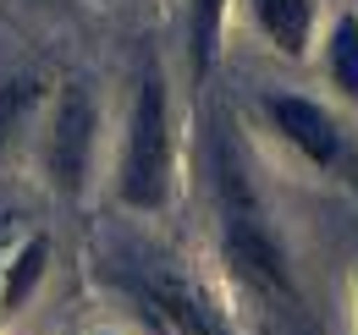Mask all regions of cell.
<instances>
[{
    "label": "cell",
    "mask_w": 358,
    "mask_h": 335,
    "mask_svg": "<svg viewBox=\"0 0 358 335\" xmlns=\"http://www.w3.org/2000/svg\"><path fill=\"white\" fill-rule=\"evenodd\" d=\"M45 105V83L39 77H6L0 83V160L22 143V126H34Z\"/></svg>",
    "instance_id": "30bf717a"
},
{
    "label": "cell",
    "mask_w": 358,
    "mask_h": 335,
    "mask_svg": "<svg viewBox=\"0 0 358 335\" xmlns=\"http://www.w3.org/2000/svg\"><path fill=\"white\" fill-rule=\"evenodd\" d=\"M353 319H358V264H353Z\"/></svg>",
    "instance_id": "8fae6325"
},
{
    "label": "cell",
    "mask_w": 358,
    "mask_h": 335,
    "mask_svg": "<svg viewBox=\"0 0 358 335\" xmlns=\"http://www.w3.org/2000/svg\"><path fill=\"white\" fill-rule=\"evenodd\" d=\"M39 165L55 198H83L99 165V99L89 83H66L50 99L45 132H39Z\"/></svg>",
    "instance_id": "277c9868"
},
{
    "label": "cell",
    "mask_w": 358,
    "mask_h": 335,
    "mask_svg": "<svg viewBox=\"0 0 358 335\" xmlns=\"http://www.w3.org/2000/svg\"><path fill=\"white\" fill-rule=\"evenodd\" d=\"M127 292L160 335H237L231 313L177 264H143L127 275Z\"/></svg>",
    "instance_id": "5b68a950"
},
{
    "label": "cell",
    "mask_w": 358,
    "mask_h": 335,
    "mask_svg": "<svg viewBox=\"0 0 358 335\" xmlns=\"http://www.w3.org/2000/svg\"><path fill=\"white\" fill-rule=\"evenodd\" d=\"M210 198H215V248L231 292L259 313H287L298 302V275H292V253L287 237L270 214L265 193L254 181V165L237 143V132L226 116L210 126Z\"/></svg>",
    "instance_id": "6da1fadb"
},
{
    "label": "cell",
    "mask_w": 358,
    "mask_h": 335,
    "mask_svg": "<svg viewBox=\"0 0 358 335\" xmlns=\"http://www.w3.org/2000/svg\"><path fill=\"white\" fill-rule=\"evenodd\" d=\"M94 335H110V330H94Z\"/></svg>",
    "instance_id": "7c38bea8"
},
{
    "label": "cell",
    "mask_w": 358,
    "mask_h": 335,
    "mask_svg": "<svg viewBox=\"0 0 358 335\" xmlns=\"http://www.w3.org/2000/svg\"><path fill=\"white\" fill-rule=\"evenodd\" d=\"M50 264H55V242L45 231H28L22 242H11V253L0 258V330L39 302V286L50 281Z\"/></svg>",
    "instance_id": "52a82bcc"
},
{
    "label": "cell",
    "mask_w": 358,
    "mask_h": 335,
    "mask_svg": "<svg viewBox=\"0 0 358 335\" xmlns=\"http://www.w3.org/2000/svg\"><path fill=\"white\" fill-rule=\"evenodd\" d=\"M320 72L336 99L358 105V6L353 11H336L325 28H320V50H314Z\"/></svg>",
    "instance_id": "9c48e42d"
},
{
    "label": "cell",
    "mask_w": 358,
    "mask_h": 335,
    "mask_svg": "<svg viewBox=\"0 0 358 335\" xmlns=\"http://www.w3.org/2000/svg\"><path fill=\"white\" fill-rule=\"evenodd\" d=\"M243 11H248V28L265 39L270 55H281V61H314L320 28H325L320 0H243Z\"/></svg>",
    "instance_id": "8992f818"
},
{
    "label": "cell",
    "mask_w": 358,
    "mask_h": 335,
    "mask_svg": "<svg viewBox=\"0 0 358 335\" xmlns=\"http://www.w3.org/2000/svg\"><path fill=\"white\" fill-rule=\"evenodd\" d=\"M259 116H265V132L292 154L303 160L314 176H331V181H358V143L348 121L314 99V94H292V88H270L259 94Z\"/></svg>",
    "instance_id": "3957f363"
},
{
    "label": "cell",
    "mask_w": 358,
    "mask_h": 335,
    "mask_svg": "<svg viewBox=\"0 0 358 335\" xmlns=\"http://www.w3.org/2000/svg\"><path fill=\"white\" fill-rule=\"evenodd\" d=\"M116 204L127 214H171L182 193V137H177V105L166 72L149 66L133 88L127 121H122V149H116Z\"/></svg>",
    "instance_id": "7a4b0ae2"
},
{
    "label": "cell",
    "mask_w": 358,
    "mask_h": 335,
    "mask_svg": "<svg viewBox=\"0 0 358 335\" xmlns=\"http://www.w3.org/2000/svg\"><path fill=\"white\" fill-rule=\"evenodd\" d=\"M231 11H237V0H187L182 6V50H187V77H193V88H204L210 72L221 66Z\"/></svg>",
    "instance_id": "ba28073f"
}]
</instances>
